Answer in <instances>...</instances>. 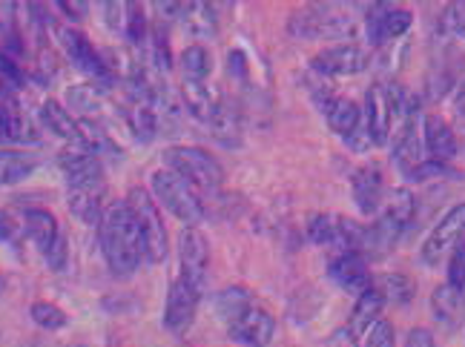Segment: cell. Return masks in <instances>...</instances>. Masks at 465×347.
Instances as JSON below:
<instances>
[{"label":"cell","mask_w":465,"mask_h":347,"mask_svg":"<svg viewBox=\"0 0 465 347\" xmlns=\"http://www.w3.org/2000/svg\"><path fill=\"white\" fill-rule=\"evenodd\" d=\"M98 235H101V253L106 259V267L121 279L133 276L141 259H144V242H141L135 213L130 210L127 201L106 204L104 218L98 224Z\"/></svg>","instance_id":"6da1fadb"},{"label":"cell","mask_w":465,"mask_h":347,"mask_svg":"<svg viewBox=\"0 0 465 347\" xmlns=\"http://www.w3.org/2000/svg\"><path fill=\"white\" fill-rule=\"evenodd\" d=\"M417 213V198L411 190H393L382 210L377 213V222L365 227V242H362V255L365 259H380V255L391 253V247L400 242L405 227L414 222Z\"/></svg>","instance_id":"7a4b0ae2"},{"label":"cell","mask_w":465,"mask_h":347,"mask_svg":"<svg viewBox=\"0 0 465 347\" xmlns=\"http://www.w3.org/2000/svg\"><path fill=\"white\" fill-rule=\"evenodd\" d=\"M164 161H167V170L182 175L195 193L213 195V193H219L224 184L222 164L202 147H187V144H182V147H170L164 153Z\"/></svg>","instance_id":"3957f363"},{"label":"cell","mask_w":465,"mask_h":347,"mask_svg":"<svg viewBox=\"0 0 465 347\" xmlns=\"http://www.w3.org/2000/svg\"><path fill=\"white\" fill-rule=\"evenodd\" d=\"M153 195L164 204L178 222H182L184 227H195L202 222V218L207 215L204 204H202V198L199 193H195L187 181L173 173V170H155L153 173Z\"/></svg>","instance_id":"277c9868"},{"label":"cell","mask_w":465,"mask_h":347,"mask_svg":"<svg viewBox=\"0 0 465 347\" xmlns=\"http://www.w3.org/2000/svg\"><path fill=\"white\" fill-rule=\"evenodd\" d=\"M130 204V210L135 213V222L141 230V242H144V259L150 264H161L167 259V250H170V239H167V227H164V218L158 213V204L153 201V195L141 187H133L124 198Z\"/></svg>","instance_id":"5b68a950"},{"label":"cell","mask_w":465,"mask_h":347,"mask_svg":"<svg viewBox=\"0 0 465 347\" xmlns=\"http://www.w3.org/2000/svg\"><path fill=\"white\" fill-rule=\"evenodd\" d=\"M291 35L299 41H319V38H351L353 17L342 12V6L316 4L302 9L291 17Z\"/></svg>","instance_id":"8992f818"},{"label":"cell","mask_w":465,"mask_h":347,"mask_svg":"<svg viewBox=\"0 0 465 347\" xmlns=\"http://www.w3.org/2000/svg\"><path fill=\"white\" fill-rule=\"evenodd\" d=\"M308 239L319 247H333L339 253H362L365 227L336 213H316L308 222Z\"/></svg>","instance_id":"52a82bcc"},{"label":"cell","mask_w":465,"mask_h":347,"mask_svg":"<svg viewBox=\"0 0 465 347\" xmlns=\"http://www.w3.org/2000/svg\"><path fill=\"white\" fill-rule=\"evenodd\" d=\"M55 38H58V46L66 55V61L73 64L75 69H81L84 75L93 78L98 84V89L115 81V72L110 69V64L101 58L98 49L86 41L84 32H78L73 26H55Z\"/></svg>","instance_id":"ba28073f"},{"label":"cell","mask_w":465,"mask_h":347,"mask_svg":"<svg viewBox=\"0 0 465 347\" xmlns=\"http://www.w3.org/2000/svg\"><path fill=\"white\" fill-rule=\"evenodd\" d=\"M227 336L242 347H267L276 336V319L259 302H250L242 313L227 322Z\"/></svg>","instance_id":"9c48e42d"},{"label":"cell","mask_w":465,"mask_h":347,"mask_svg":"<svg viewBox=\"0 0 465 347\" xmlns=\"http://www.w3.org/2000/svg\"><path fill=\"white\" fill-rule=\"evenodd\" d=\"M58 167L66 178L69 190H104L101 158L89 147H66L58 155Z\"/></svg>","instance_id":"30bf717a"},{"label":"cell","mask_w":465,"mask_h":347,"mask_svg":"<svg viewBox=\"0 0 465 347\" xmlns=\"http://www.w3.org/2000/svg\"><path fill=\"white\" fill-rule=\"evenodd\" d=\"M202 287H195L187 276H175L167 293L164 304V327L173 333H184L187 327L195 322L199 313V302H202Z\"/></svg>","instance_id":"8fae6325"},{"label":"cell","mask_w":465,"mask_h":347,"mask_svg":"<svg viewBox=\"0 0 465 347\" xmlns=\"http://www.w3.org/2000/svg\"><path fill=\"white\" fill-rule=\"evenodd\" d=\"M362 124L371 135L373 147H385L393 135V106H391V86L388 84H373L365 93L362 106Z\"/></svg>","instance_id":"7c38bea8"},{"label":"cell","mask_w":465,"mask_h":347,"mask_svg":"<svg viewBox=\"0 0 465 347\" xmlns=\"http://www.w3.org/2000/svg\"><path fill=\"white\" fill-rule=\"evenodd\" d=\"M414 24V15L393 4H373L365 17V35L371 46H385L391 41L402 38V35Z\"/></svg>","instance_id":"4fadbf2b"},{"label":"cell","mask_w":465,"mask_h":347,"mask_svg":"<svg viewBox=\"0 0 465 347\" xmlns=\"http://www.w3.org/2000/svg\"><path fill=\"white\" fill-rule=\"evenodd\" d=\"M465 235V201L457 207H451L440 218V224L428 233V239L422 242V250H420V259L422 264L434 267L440 264V259L445 253H451V247Z\"/></svg>","instance_id":"5bb4252c"},{"label":"cell","mask_w":465,"mask_h":347,"mask_svg":"<svg viewBox=\"0 0 465 347\" xmlns=\"http://www.w3.org/2000/svg\"><path fill=\"white\" fill-rule=\"evenodd\" d=\"M371 64L368 52L356 44H339V46H328L325 52H319L311 69L322 72L328 78H339V75H360Z\"/></svg>","instance_id":"9a60e30c"},{"label":"cell","mask_w":465,"mask_h":347,"mask_svg":"<svg viewBox=\"0 0 465 347\" xmlns=\"http://www.w3.org/2000/svg\"><path fill=\"white\" fill-rule=\"evenodd\" d=\"M328 276L339 290H345V293H353V296L365 293V290L373 284L368 259L362 253H356V250L333 255L331 267H328Z\"/></svg>","instance_id":"2e32d148"},{"label":"cell","mask_w":465,"mask_h":347,"mask_svg":"<svg viewBox=\"0 0 465 347\" xmlns=\"http://www.w3.org/2000/svg\"><path fill=\"white\" fill-rule=\"evenodd\" d=\"M178 259H182V276H187L195 287L204 290L207 267H210V247H207V239L195 227H184L178 233Z\"/></svg>","instance_id":"e0dca14e"},{"label":"cell","mask_w":465,"mask_h":347,"mask_svg":"<svg viewBox=\"0 0 465 347\" xmlns=\"http://www.w3.org/2000/svg\"><path fill=\"white\" fill-rule=\"evenodd\" d=\"M351 193L362 215H377L385 204V181L377 164H365L351 178Z\"/></svg>","instance_id":"ac0fdd59"},{"label":"cell","mask_w":465,"mask_h":347,"mask_svg":"<svg viewBox=\"0 0 465 347\" xmlns=\"http://www.w3.org/2000/svg\"><path fill=\"white\" fill-rule=\"evenodd\" d=\"M393 161H397L400 173L414 181V175L428 164L425 147H422V130H417V121L405 124L402 130L393 135Z\"/></svg>","instance_id":"d6986e66"},{"label":"cell","mask_w":465,"mask_h":347,"mask_svg":"<svg viewBox=\"0 0 465 347\" xmlns=\"http://www.w3.org/2000/svg\"><path fill=\"white\" fill-rule=\"evenodd\" d=\"M422 147L428 161H437V164H449L457 158V138L451 124L445 121L442 115L431 113L422 118Z\"/></svg>","instance_id":"ffe728a7"},{"label":"cell","mask_w":465,"mask_h":347,"mask_svg":"<svg viewBox=\"0 0 465 347\" xmlns=\"http://www.w3.org/2000/svg\"><path fill=\"white\" fill-rule=\"evenodd\" d=\"M24 230H26V239L38 247V253L44 255V259L64 242V233L55 222V215H52L49 210H41V207L24 210Z\"/></svg>","instance_id":"44dd1931"},{"label":"cell","mask_w":465,"mask_h":347,"mask_svg":"<svg viewBox=\"0 0 465 347\" xmlns=\"http://www.w3.org/2000/svg\"><path fill=\"white\" fill-rule=\"evenodd\" d=\"M182 98H184L187 113L193 118H199L202 124H207V126H210L213 118H216V113H219L222 104H224L216 89L207 86V81H184Z\"/></svg>","instance_id":"7402d4cb"},{"label":"cell","mask_w":465,"mask_h":347,"mask_svg":"<svg viewBox=\"0 0 465 347\" xmlns=\"http://www.w3.org/2000/svg\"><path fill=\"white\" fill-rule=\"evenodd\" d=\"M382 307H385V299L377 287H368L365 293L356 296V304H353V313H351V324L348 331L356 336V339H365L368 331L373 324H377L382 319Z\"/></svg>","instance_id":"603a6c76"},{"label":"cell","mask_w":465,"mask_h":347,"mask_svg":"<svg viewBox=\"0 0 465 347\" xmlns=\"http://www.w3.org/2000/svg\"><path fill=\"white\" fill-rule=\"evenodd\" d=\"M41 121H44V126L52 135H58L61 141H66L69 147H86L81 124L73 115H69L58 101H46L41 106Z\"/></svg>","instance_id":"cb8c5ba5"},{"label":"cell","mask_w":465,"mask_h":347,"mask_svg":"<svg viewBox=\"0 0 465 347\" xmlns=\"http://www.w3.org/2000/svg\"><path fill=\"white\" fill-rule=\"evenodd\" d=\"M322 115H325L328 126L342 141H348L362 126V109H360V104H353L351 98H339L336 95L325 109H322Z\"/></svg>","instance_id":"d4e9b609"},{"label":"cell","mask_w":465,"mask_h":347,"mask_svg":"<svg viewBox=\"0 0 465 347\" xmlns=\"http://www.w3.org/2000/svg\"><path fill=\"white\" fill-rule=\"evenodd\" d=\"M38 170V155L21 150H0V187H15Z\"/></svg>","instance_id":"484cf974"},{"label":"cell","mask_w":465,"mask_h":347,"mask_svg":"<svg viewBox=\"0 0 465 347\" xmlns=\"http://www.w3.org/2000/svg\"><path fill=\"white\" fill-rule=\"evenodd\" d=\"M182 24H184V29L193 35V38H199V41L216 38V32H219L216 6H210V4H184Z\"/></svg>","instance_id":"4316f807"},{"label":"cell","mask_w":465,"mask_h":347,"mask_svg":"<svg viewBox=\"0 0 465 347\" xmlns=\"http://www.w3.org/2000/svg\"><path fill=\"white\" fill-rule=\"evenodd\" d=\"M69 210L84 224H101L104 218V190H69Z\"/></svg>","instance_id":"83f0119b"},{"label":"cell","mask_w":465,"mask_h":347,"mask_svg":"<svg viewBox=\"0 0 465 347\" xmlns=\"http://www.w3.org/2000/svg\"><path fill=\"white\" fill-rule=\"evenodd\" d=\"M431 307H434V319L437 322L454 327L457 319H460V313H462V307H465V293H460V290H454L449 282H445V284H440L434 290Z\"/></svg>","instance_id":"f1b7e54d"},{"label":"cell","mask_w":465,"mask_h":347,"mask_svg":"<svg viewBox=\"0 0 465 347\" xmlns=\"http://www.w3.org/2000/svg\"><path fill=\"white\" fill-rule=\"evenodd\" d=\"M38 135L32 133L29 121L12 104H0V144H26Z\"/></svg>","instance_id":"f546056e"},{"label":"cell","mask_w":465,"mask_h":347,"mask_svg":"<svg viewBox=\"0 0 465 347\" xmlns=\"http://www.w3.org/2000/svg\"><path fill=\"white\" fill-rule=\"evenodd\" d=\"M124 35L133 46H147V9L141 4H124Z\"/></svg>","instance_id":"4dcf8cb0"},{"label":"cell","mask_w":465,"mask_h":347,"mask_svg":"<svg viewBox=\"0 0 465 347\" xmlns=\"http://www.w3.org/2000/svg\"><path fill=\"white\" fill-rule=\"evenodd\" d=\"M213 69V58L210 52L199 44H193L182 52V72H184V81H207Z\"/></svg>","instance_id":"1f68e13d"},{"label":"cell","mask_w":465,"mask_h":347,"mask_svg":"<svg viewBox=\"0 0 465 347\" xmlns=\"http://www.w3.org/2000/svg\"><path fill=\"white\" fill-rule=\"evenodd\" d=\"M210 130L213 135H216L224 147H232V144H239V133H242V126H239V115L232 113V106L222 104V109L216 113V118L210 121Z\"/></svg>","instance_id":"d6a6232c"},{"label":"cell","mask_w":465,"mask_h":347,"mask_svg":"<svg viewBox=\"0 0 465 347\" xmlns=\"http://www.w3.org/2000/svg\"><path fill=\"white\" fill-rule=\"evenodd\" d=\"M437 35L440 38H462L465 35V4L462 0H454V4H449L440 12Z\"/></svg>","instance_id":"836d02e7"},{"label":"cell","mask_w":465,"mask_h":347,"mask_svg":"<svg viewBox=\"0 0 465 347\" xmlns=\"http://www.w3.org/2000/svg\"><path fill=\"white\" fill-rule=\"evenodd\" d=\"M382 293L385 304L393 302V304H405L411 302V296H414V282H411L408 276H400V273H393V276H382L377 279V284H373Z\"/></svg>","instance_id":"e575fe53"},{"label":"cell","mask_w":465,"mask_h":347,"mask_svg":"<svg viewBox=\"0 0 465 347\" xmlns=\"http://www.w3.org/2000/svg\"><path fill=\"white\" fill-rule=\"evenodd\" d=\"M29 316L32 322L44 327V331H61V327H66V313L58 307V304H52V302H35L32 310H29Z\"/></svg>","instance_id":"d590c367"},{"label":"cell","mask_w":465,"mask_h":347,"mask_svg":"<svg viewBox=\"0 0 465 347\" xmlns=\"http://www.w3.org/2000/svg\"><path fill=\"white\" fill-rule=\"evenodd\" d=\"M69 106L78 109V113H84V115L98 113V109H104L101 89L98 86H73L69 89Z\"/></svg>","instance_id":"8d00e7d4"},{"label":"cell","mask_w":465,"mask_h":347,"mask_svg":"<svg viewBox=\"0 0 465 347\" xmlns=\"http://www.w3.org/2000/svg\"><path fill=\"white\" fill-rule=\"evenodd\" d=\"M250 302H253V296H250L244 287H227L224 293H219V316L230 322L236 313H242Z\"/></svg>","instance_id":"74e56055"},{"label":"cell","mask_w":465,"mask_h":347,"mask_svg":"<svg viewBox=\"0 0 465 347\" xmlns=\"http://www.w3.org/2000/svg\"><path fill=\"white\" fill-rule=\"evenodd\" d=\"M449 284L460 293H465V235L451 247V259H449Z\"/></svg>","instance_id":"f35d334b"},{"label":"cell","mask_w":465,"mask_h":347,"mask_svg":"<svg viewBox=\"0 0 465 347\" xmlns=\"http://www.w3.org/2000/svg\"><path fill=\"white\" fill-rule=\"evenodd\" d=\"M393 339H397V336H393V324L388 319H380L368 331L365 347H397V342H393Z\"/></svg>","instance_id":"ab89813d"},{"label":"cell","mask_w":465,"mask_h":347,"mask_svg":"<svg viewBox=\"0 0 465 347\" xmlns=\"http://www.w3.org/2000/svg\"><path fill=\"white\" fill-rule=\"evenodd\" d=\"M0 81H4L6 86H12V89H17V86H24V81H26V75H24V69L17 66L9 55L0 49Z\"/></svg>","instance_id":"60d3db41"},{"label":"cell","mask_w":465,"mask_h":347,"mask_svg":"<svg viewBox=\"0 0 465 347\" xmlns=\"http://www.w3.org/2000/svg\"><path fill=\"white\" fill-rule=\"evenodd\" d=\"M405 347H437V342H434V333L428 331V327H414L405 339Z\"/></svg>","instance_id":"b9f144b4"},{"label":"cell","mask_w":465,"mask_h":347,"mask_svg":"<svg viewBox=\"0 0 465 347\" xmlns=\"http://www.w3.org/2000/svg\"><path fill=\"white\" fill-rule=\"evenodd\" d=\"M55 6L69 17V21H84L86 12H89V4H81V0H75V4H69V0H58Z\"/></svg>","instance_id":"7bdbcfd3"},{"label":"cell","mask_w":465,"mask_h":347,"mask_svg":"<svg viewBox=\"0 0 465 347\" xmlns=\"http://www.w3.org/2000/svg\"><path fill=\"white\" fill-rule=\"evenodd\" d=\"M328 347H360V339H356V336L348 331V327H339V331L331 333Z\"/></svg>","instance_id":"ee69618b"},{"label":"cell","mask_w":465,"mask_h":347,"mask_svg":"<svg viewBox=\"0 0 465 347\" xmlns=\"http://www.w3.org/2000/svg\"><path fill=\"white\" fill-rule=\"evenodd\" d=\"M454 106H457V115L465 118V81H462L460 89H457V101H454Z\"/></svg>","instance_id":"f6af8a7d"},{"label":"cell","mask_w":465,"mask_h":347,"mask_svg":"<svg viewBox=\"0 0 465 347\" xmlns=\"http://www.w3.org/2000/svg\"><path fill=\"white\" fill-rule=\"evenodd\" d=\"M4 290H6V279L0 276V296H4Z\"/></svg>","instance_id":"bcb514c9"}]
</instances>
